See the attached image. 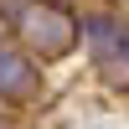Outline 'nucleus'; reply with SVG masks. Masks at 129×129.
I'll return each instance as SVG.
<instances>
[{
	"label": "nucleus",
	"instance_id": "f03ea898",
	"mask_svg": "<svg viewBox=\"0 0 129 129\" xmlns=\"http://www.w3.org/2000/svg\"><path fill=\"white\" fill-rule=\"evenodd\" d=\"M47 98V78H41V62L26 57L16 41L0 47V109H31V103Z\"/></svg>",
	"mask_w": 129,
	"mask_h": 129
},
{
	"label": "nucleus",
	"instance_id": "423d86ee",
	"mask_svg": "<svg viewBox=\"0 0 129 129\" xmlns=\"http://www.w3.org/2000/svg\"><path fill=\"white\" fill-rule=\"evenodd\" d=\"M5 41H10V31H5V26H0V47H5Z\"/></svg>",
	"mask_w": 129,
	"mask_h": 129
},
{
	"label": "nucleus",
	"instance_id": "39448f33",
	"mask_svg": "<svg viewBox=\"0 0 129 129\" xmlns=\"http://www.w3.org/2000/svg\"><path fill=\"white\" fill-rule=\"evenodd\" d=\"M26 5H31V0H0V26L10 31V26H16V16H21Z\"/></svg>",
	"mask_w": 129,
	"mask_h": 129
},
{
	"label": "nucleus",
	"instance_id": "7ed1b4c3",
	"mask_svg": "<svg viewBox=\"0 0 129 129\" xmlns=\"http://www.w3.org/2000/svg\"><path fill=\"white\" fill-rule=\"evenodd\" d=\"M78 21H83V47H88V62H103V57L124 41V31H129V21L119 16V10H109V5L78 10Z\"/></svg>",
	"mask_w": 129,
	"mask_h": 129
},
{
	"label": "nucleus",
	"instance_id": "f257e3e1",
	"mask_svg": "<svg viewBox=\"0 0 129 129\" xmlns=\"http://www.w3.org/2000/svg\"><path fill=\"white\" fill-rule=\"evenodd\" d=\"M10 41L36 62H62L83 47V21L67 0H31L10 26Z\"/></svg>",
	"mask_w": 129,
	"mask_h": 129
},
{
	"label": "nucleus",
	"instance_id": "20e7f679",
	"mask_svg": "<svg viewBox=\"0 0 129 129\" xmlns=\"http://www.w3.org/2000/svg\"><path fill=\"white\" fill-rule=\"evenodd\" d=\"M93 72H98L114 93H129V31H124V41H119L103 62H93Z\"/></svg>",
	"mask_w": 129,
	"mask_h": 129
}]
</instances>
